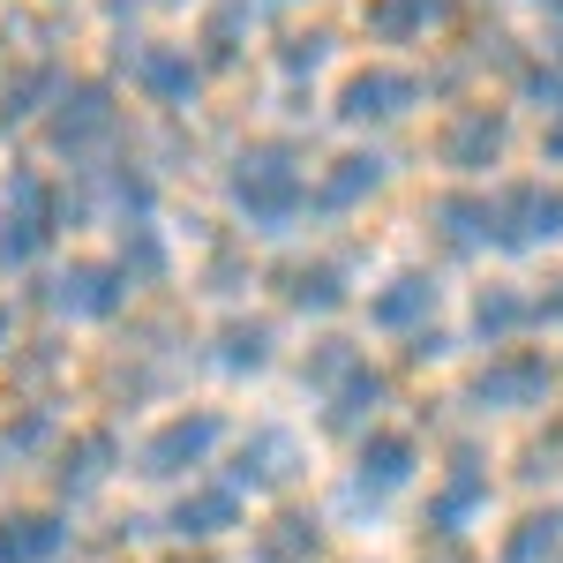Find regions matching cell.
Segmentation results:
<instances>
[{
	"label": "cell",
	"mask_w": 563,
	"mask_h": 563,
	"mask_svg": "<svg viewBox=\"0 0 563 563\" xmlns=\"http://www.w3.org/2000/svg\"><path fill=\"white\" fill-rule=\"evenodd\" d=\"M301 196H308V180L294 174V158H286L278 143L249 151V158H241V174H233V203H241L249 225H286V218L301 211Z\"/></svg>",
	"instance_id": "6da1fadb"
},
{
	"label": "cell",
	"mask_w": 563,
	"mask_h": 563,
	"mask_svg": "<svg viewBox=\"0 0 563 563\" xmlns=\"http://www.w3.org/2000/svg\"><path fill=\"white\" fill-rule=\"evenodd\" d=\"M218 435H225L218 413H174L166 429L143 443V474H151V481H174V474H188V466H203V459L218 451Z\"/></svg>",
	"instance_id": "7a4b0ae2"
},
{
	"label": "cell",
	"mask_w": 563,
	"mask_h": 563,
	"mask_svg": "<svg viewBox=\"0 0 563 563\" xmlns=\"http://www.w3.org/2000/svg\"><path fill=\"white\" fill-rule=\"evenodd\" d=\"M563 233V196L526 180V188H504L496 196V241L504 249H533V241H556Z\"/></svg>",
	"instance_id": "3957f363"
},
{
	"label": "cell",
	"mask_w": 563,
	"mask_h": 563,
	"mask_svg": "<svg viewBox=\"0 0 563 563\" xmlns=\"http://www.w3.org/2000/svg\"><path fill=\"white\" fill-rule=\"evenodd\" d=\"M549 398V361L541 353H504L474 376V406H496V413H526Z\"/></svg>",
	"instance_id": "277c9868"
},
{
	"label": "cell",
	"mask_w": 563,
	"mask_h": 563,
	"mask_svg": "<svg viewBox=\"0 0 563 563\" xmlns=\"http://www.w3.org/2000/svg\"><path fill=\"white\" fill-rule=\"evenodd\" d=\"M121 294H129V271H106V263H68L45 286V301L60 308V316H113Z\"/></svg>",
	"instance_id": "5b68a950"
},
{
	"label": "cell",
	"mask_w": 563,
	"mask_h": 563,
	"mask_svg": "<svg viewBox=\"0 0 563 563\" xmlns=\"http://www.w3.org/2000/svg\"><path fill=\"white\" fill-rule=\"evenodd\" d=\"M481 504H488V474H481L474 451H459L451 474H443V488L429 496V526L435 533H466V519H474Z\"/></svg>",
	"instance_id": "8992f818"
},
{
	"label": "cell",
	"mask_w": 563,
	"mask_h": 563,
	"mask_svg": "<svg viewBox=\"0 0 563 563\" xmlns=\"http://www.w3.org/2000/svg\"><path fill=\"white\" fill-rule=\"evenodd\" d=\"M413 98H421V84H413L406 68H368V76L346 84L339 113H346V121H390V113H406Z\"/></svg>",
	"instance_id": "52a82bcc"
},
{
	"label": "cell",
	"mask_w": 563,
	"mask_h": 563,
	"mask_svg": "<svg viewBox=\"0 0 563 563\" xmlns=\"http://www.w3.org/2000/svg\"><path fill=\"white\" fill-rule=\"evenodd\" d=\"M443 166H459V174H474L488 166L496 151H504V113H488V106H466V113H451V129H443Z\"/></svg>",
	"instance_id": "ba28073f"
},
{
	"label": "cell",
	"mask_w": 563,
	"mask_h": 563,
	"mask_svg": "<svg viewBox=\"0 0 563 563\" xmlns=\"http://www.w3.org/2000/svg\"><path fill=\"white\" fill-rule=\"evenodd\" d=\"M413 481V435L398 429H376L361 443V466H353V488L361 496H390V488H406Z\"/></svg>",
	"instance_id": "9c48e42d"
},
{
	"label": "cell",
	"mask_w": 563,
	"mask_h": 563,
	"mask_svg": "<svg viewBox=\"0 0 563 563\" xmlns=\"http://www.w3.org/2000/svg\"><path fill=\"white\" fill-rule=\"evenodd\" d=\"M68 526L53 511H0V563H53Z\"/></svg>",
	"instance_id": "30bf717a"
},
{
	"label": "cell",
	"mask_w": 563,
	"mask_h": 563,
	"mask_svg": "<svg viewBox=\"0 0 563 563\" xmlns=\"http://www.w3.org/2000/svg\"><path fill=\"white\" fill-rule=\"evenodd\" d=\"M294 459H301V443H294L286 429H256L249 443H241L233 481H249V488H278V481H294Z\"/></svg>",
	"instance_id": "8fae6325"
},
{
	"label": "cell",
	"mask_w": 563,
	"mask_h": 563,
	"mask_svg": "<svg viewBox=\"0 0 563 563\" xmlns=\"http://www.w3.org/2000/svg\"><path fill=\"white\" fill-rule=\"evenodd\" d=\"M106 474H113V435L90 429V435H76V443L60 451V466H53V488H60V496H90V488H98Z\"/></svg>",
	"instance_id": "7c38bea8"
},
{
	"label": "cell",
	"mask_w": 563,
	"mask_h": 563,
	"mask_svg": "<svg viewBox=\"0 0 563 563\" xmlns=\"http://www.w3.org/2000/svg\"><path fill=\"white\" fill-rule=\"evenodd\" d=\"M233 519H241V496H233V488H188V496L174 504L180 541H211V533H225Z\"/></svg>",
	"instance_id": "4fadbf2b"
},
{
	"label": "cell",
	"mask_w": 563,
	"mask_h": 563,
	"mask_svg": "<svg viewBox=\"0 0 563 563\" xmlns=\"http://www.w3.org/2000/svg\"><path fill=\"white\" fill-rule=\"evenodd\" d=\"M429 308H435V278H421V271H398L384 294L368 301V316H376L384 331H406V323H421Z\"/></svg>",
	"instance_id": "5bb4252c"
},
{
	"label": "cell",
	"mask_w": 563,
	"mask_h": 563,
	"mask_svg": "<svg viewBox=\"0 0 563 563\" xmlns=\"http://www.w3.org/2000/svg\"><path fill=\"white\" fill-rule=\"evenodd\" d=\"M435 225H443L451 249H481V241H496V203H481V196H435Z\"/></svg>",
	"instance_id": "9a60e30c"
},
{
	"label": "cell",
	"mask_w": 563,
	"mask_h": 563,
	"mask_svg": "<svg viewBox=\"0 0 563 563\" xmlns=\"http://www.w3.org/2000/svg\"><path fill=\"white\" fill-rule=\"evenodd\" d=\"M526 323H533V301H519L511 286H488V294L474 301V331L488 339V346H511Z\"/></svg>",
	"instance_id": "2e32d148"
},
{
	"label": "cell",
	"mask_w": 563,
	"mask_h": 563,
	"mask_svg": "<svg viewBox=\"0 0 563 563\" xmlns=\"http://www.w3.org/2000/svg\"><path fill=\"white\" fill-rule=\"evenodd\" d=\"M135 76H143V90H158L166 106H188V90H196V68H188V53H174V45L135 53Z\"/></svg>",
	"instance_id": "e0dca14e"
},
{
	"label": "cell",
	"mask_w": 563,
	"mask_h": 563,
	"mask_svg": "<svg viewBox=\"0 0 563 563\" xmlns=\"http://www.w3.org/2000/svg\"><path fill=\"white\" fill-rule=\"evenodd\" d=\"M384 398H390V384L376 368H353L346 384H339V398H331V421H339V429H361V421H376Z\"/></svg>",
	"instance_id": "ac0fdd59"
},
{
	"label": "cell",
	"mask_w": 563,
	"mask_h": 563,
	"mask_svg": "<svg viewBox=\"0 0 563 563\" xmlns=\"http://www.w3.org/2000/svg\"><path fill=\"white\" fill-rule=\"evenodd\" d=\"M556 556H563V511H533L504 541V563H556Z\"/></svg>",
	"instance_id": "d6986e66"
},
{
	"label": "cell",
	"mask_w": 563,
	"mask_h": 563,
	"mask_svg": "<svg viewBox=\"0 0 563 563\" xmlns=\"http://www.w3.org/2000/svg\"><path fill=\"white\" fill-rule=\"evenodd\" d=\"M286 301H294V308H316V316H331V308L346 301L339 263H301V271H286Z\"/></svg>",
	"instance_id": "ffe728a7"
},
{
	"label": "cell",
	"mask_w": 563,
	"mask_h": 563,
	"mask_svg": "<svg viewBox=\"0 0 563 563\" xmlns=\"http://www.w3.org/2000/svg\"><path fill=\"white\" fill-rule=\"evenodd\" d=\"M256 556L263 563H308V556H316V519H301V511L271 519V526H263V541H256Z\"/></svg>",
	"instance_id": "44dd1931"
},
{
	"label": "cell",
	"mask_w": 563,
	"mask_h": 563,
	"mask_svg": "<svg viewBox=\"0 0 563 563\" xmlns=\"http://www.w3.org/2000/svg\"><path fill=\"white\" fill-rule=\"evenodd\" d=\"M376 180H384V158H376V151H368V158L353 151V158H339V166L323 174V203H331V211H346V203H361Z\"/></svg>",
	"instance_id": "7402d4cb"
},
{
	"label": "cell",
	"mask_w": 563,
	"mask_h": 563,
	"mask_svg": "<svg viewBox=\"0 0 563 563\" xmlns=\"http://www.w3.org/2000/svg\"><path fill=\"white\" fill-rule=\"evenodd\" d=\"M435 15H443V0H376V8H368V31H376V38H413V31H429Z\"/></svg>",
	"instance_id": "603a6c76"
},
{
	"label": "cell",
	"mask_w": 563,
	"mask_h": 563,
	"mask_svg": "<svg viewBox=\"0 0 563 563\" xmlns=\"http://www.w3.org/2000/svg\"><path fill=\"white\" fill-rule=\"evenodd\" d=\"M106 121H113V113H106V90L84 84V90H76V106H60V129H53V135H60V151H84Z\"/></svg>",
	"instance_id": "cb8c5ba5"
},
{
	"label": "cell",
	"mask_w": 563,
	"mask_h": 563,
	"mask_svg": "<svg viewBox=\"0 0 563 563\" xmlns=\"http://www.w3.org/2000/svg\"><path fill=\"white\" fill-rule=\"evenodd\" d=\"M271 361V323H225L218 331V368H263Z\"/></svg>",
	"instance_id": "d4e9b609"
},
{
	"label": "cell",
	"mask_w": 563,
	"mask_h": 563,
	"mask_svg": "<svg viewBox=\"0 0 563 563\" xmlns=\"http://www.w3.org/2000/svg\"><path fill=\"white\" fill-rule=\"evenodd\" d=\"M38 249H45V218H31V211L0 218V263H31Z\"/></svg>",
	"instance_id": "484cf974"
},
{
	"label": "cell",
	"mask_w": 563,
	"mask_h": 563,
	"mask_svg": "<svg viewBox=\"0 0 563 563\" xmlns=\"http://www.w3.org/2000/svg\"><path fill=\"white\" fill-rule=\"evenodd\" d=\"M353 368H361V361H353L346 339H323V346H316V361H308V384H316V390H339Z\"/></svg>",
	"instance_id": "4316f807"
},
{
	"label": "cell",
	"mask_w": 563,
	"mask_h": 563,
	"mask_svg": "<svg viewBox=\"0 0 563 563\" xmlns=\"http://www.w3.org/2000/svg\"><path fill=\"white\" fill-rule=\"evenodd\" d=\"M121 271H129V278H158V271H166V249H158V233H151V225H129Z\"/></svg>",
	"instance_id": "83f0119b"
},
{
	"label": "cell",
	"mask_w": 563,
	"mask_h": 563,
	"mask_svg": "<svg viewBox=\"0 0 563 563\" xmlns=\"http://www.w3.org/2000/svg\"><path fill=\"white\" fill-rule=\"evenodd\" d=\"M278 60H286V76H301V68H316V60H323V38H316V31H308V38H286V53H278Z\"/></svg>",
	"instance_id": "f1b7e54d"
},
{
	"label": "cell",
	"mask_w": 563,
	"mask_h": 563,
	"mask_svg": "<svg viewBox=\"0 0 563 563\" xmlns=\"http://www.w3.org/2000/svg\"><path fill=\"white\" fill-rule=\"evenodd\" d=\"M526 90H533V98H549V113H563V68H533Z\"/></svg>",
	"instance_id": "f546056e"
},
{
	"label": "cell",
	"mask_w": 563,
	"mask_h": 563,
	"mask_svg": "<svg viewBox=\"0 0 563 563\" xmlns=\"http://www.w3.org/2000/svg\"><path fill=\"white\" fill-rule=\"evenodd\" d=\"M406 353H413V361H435V353H443V331H413V346H406Z\"/></svg>",
	"instance_id": "4dcf8cb0"
},
{
	"label": "cell",
	"mask_w": 563,
	"mask_h": 563,
	"mask_svg": "<svg viewBox=\"0 0 563 563\" xmlns=\"http://www.w3.org/2000/svg\"><path fill=\"white\" fill-rule=\"evenodd\" d=\"M533 316H541V323H563V278H556V294H541V301H533Z\"/></svg>",
	"instance_id": "1f68e13d"
},
{
	"label": "cell",
	"mask_w": 563,
	"mask_h": 563,
	"mask_svg": "<svg viewBox=\"0 0 563 563\" xmlns=\"http://www.w3.org/2000/svg\"><path fill=\"white\" fill-rule=\"evenodd\" d=\"M549 23H556V38H563V0H549Z\"/></svg>",
	"instance_id": "d6a6232c"
},
{
	"label": "cell",
	"mask_w": 563,
	"mask_h": 563,
	"mask_svg": "<svg viewBox=\"0 0 563 563\" xmlns=\"http://www.w3.org/2000/svg\"><path fill=\"white\" fill-rule=\"evenodd\" d=\"M549 158H563V129H556V135H549Z\"/></svg>",
	"instance_id": "836d02e7"
},
{
	"label": "cell",
	"mask_w": 563,
	"mask_h": 563,
	"mask_svg": "<svg viewBox=\"0 0 563 563\" xmlns=\"http://www.w3.org/2000/svg\"><path fill=\"white\" fill-rule=\"evenodd\" d=\"M0 339H8V308H0Z\"/></svg>",
	"instance_id": "e575fe53"
},
{
	"label": "cell",
	"mask_w": 563,
	"mask_h": 563,
	"mask_svg": "<svg viewBox=\"0 0 563 563\" xmlns=\"http://www.w3.org/2000/svg\"><path fill=\"white\" fill-rule=\"evenodd\" d=\"M196 563H211V556H196Z\"/></svg>",
	"instance_id": "d590c367"
}]
</instances>
